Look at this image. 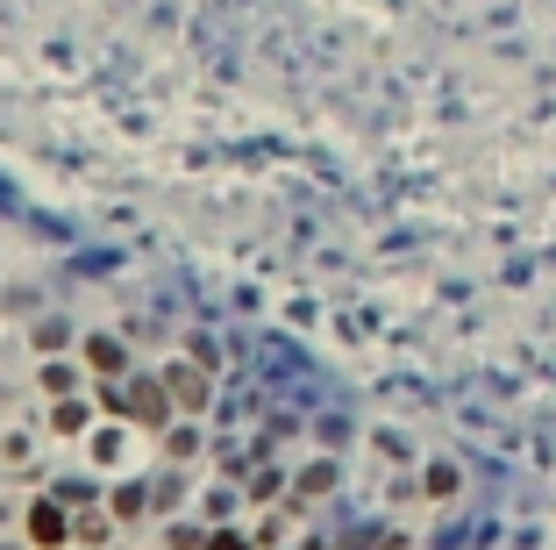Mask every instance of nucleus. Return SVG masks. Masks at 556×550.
<instances>
[{
  "label": "nucleus",
  "instance_id": "obj_6",
  "mask_svg": "<svg viewBox=\"0 0 556 550\" xmlns=\"http://www.w3.org/2000/svg\"><path fill=\"white\" fill-rule=\"evenodd\" d=\"M171 394H179L185 408H201V400H207V386H201V379H185V372H171Z\"/></svg>",
  "mask_w": 556,
  "mask_h": 550
},
{
  "label": "nucleus",
  "instance_id": "obj_5",
  "mask_svg": "<svg viewBox=\"0 0 556 550\" xmlns=\"http://www.w3.org/2000/svg\"><path fill=\"white\" fill-rule=\"evenodd\" d=\"M422 494H428V500H450V494H456V464H428Z\"/></svg>",
  "mask_w": 556,
  "mask_h": 550
},
{
  "label": "nucleus",
  "instance_id": "obj_8",
  "mask_svg": "<svg viewBox=\"0 0 556 550\" xmlns=\"http://www.w3.org/2000/svg\"><path fill=\"white\" fill-rule=\"evenodd\" d=\"M201 550H250V543H243V536L236 529H215V536H207V543Z\"/></svg>",
  "mask_w": 556,
  "mask_h": 550
},
{
  "label": "nucleus",
  "instance_id": "obj_4",
  "mask_svg": "<svg viewBox=\"0 0 556 550\" xmlns=\"http://www.w3.org/2000/svg\"><path fill=\"white\" fill-rule=\"evenodd\" d=\"M51 430H57V436H79V430H86V400H79V394L51 408Z\"/></svg>",
  "mask_w": 556,
  "mask_h": 550
},
{
  "label": "nucleus",
  "instance_id": "obj_2",
  "mask_svg": "<svg viewBox=\"0 0 556 550\" xmlns=\"http://www.w3.org/2000/svg\"><path fill=\"white\" fill-rule=\"evenodd\" d=\"M86 364H93V372H107V379H115V372H121V364H129V358H121V344H115V336H86Z\"/></svg>",
  "mask_w": 556,
  "mask_h": 550
},
{
  "label": "nucleus",
  "instance_id": "obj_3",
  "mask_svg": "<svg viewBox=\"0 0 556 550\" xmlns=\"http://www.w3.org/2000/svg\"><path fill=\"white\" fill-rule=\"evenodd\" d=\"M135 422H143V430H157V422H165V394H157L151 379H135Z\"/></svg>",
  "mask_w": 556,
  "mask_h": 550
},
{
  "label": "nucleus",
  "instance_id": "obj_7",
  "mask_svg": "<svg viewBox=\"0 0 556 550\" xmlns=\"http://www.w3.org/2000/svg\"><path fill=\"white\" fill-rule=\"evenodd\" d=\"M107 536H115V529H107L101 515H86V522H79V543H107Z\"/></svg>",
  "mask_w": 556,
  "mask_h": 550
},
{
  "label": "nucleus",
  "instance_id": "obj_1",
  "mask_svg": "<svg viewBox=\"0 0 556 550\" xmlns=\"http://www.w3.org/2000/svg\"><path fill=\"white\" fill-rule=\"evenodd\" d=\"M72 536H79V522H65L57 500H36L29 508V543L36 550H72Z\"/></svg>",
  "mask_w": 556,
  "mask_h": 550
}]
</instances>
